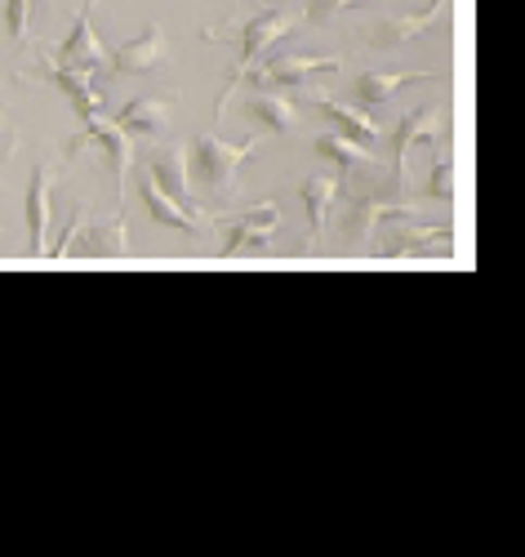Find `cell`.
Masks as SVG:
<instances>
[{
	"label": "cell",
	"instance_id": "6da1fadb",
	"mask_svg": "<svg viewBox=\"0 0 525 557\" xmlns=\"http://www.w3.org/2000/svg\"><path fill=\"white\" fill-rule=\"evenodd\" d=\"M254 152H259V138H250V144H223L218 134H197L187 144V170H192V183L210 201H223Z\"/></svg>",
	"mask_w": 525,
	"mask_h": 557
},
{
	"label": "cell",
	"instance_id": "7a4b0ae2",
	"mask_svg": "<svg viewBox=\"0 0 525 557\" xmlns=\"http://www.w3.org/2000/svg\"><path fill=\"white\" fill-rule=\"evenodd\" d=\"M299 23H308L303 14H295V10H263V14H254L250 23H246V32H241V50H236V63H232V72H227V89H223V99H218V112L227 108V99H232V89L241 85V76L272 50L276 40H285Z\"/></svg>",
	"mask_w": 525,
	"mask_h": 557
},
{
	"label": "cell",
	"instance_id": "3957f363",
	"mask_svg": "<svg viewBox=\"0 0 525 557\" xmlns=\"http://www.w3.org/2000/svg\"><path fill=\"white\" fill-rule=\"evenodd\" d=\"M218 223H223V232H227L218 259H232L236 250H246V246L267 250V246H272V237H276L280 210H276L272 201H263V206H250V210H241V214H227V219H218Z\"/></svg>",
	"mask_w": 525,
	"mask_h": 557
},
{
	"label": "cell",
	"instance_id": "277c9868",
	"mask_svg": "<svg viewBox=\"0 0 525 557\" xmlns=\"http://www.w3.org/2000/svg\"><path fill=\"white\" fill-rule=\"evenodd\" d=\"M80 144H93V148L103 152V161L112 165V178H116V201H125V183H129V165H134L129 134H125L116 121L93 116V121H85L80 138H72V148H80Z\"/></svg>",
	"mask_w": 525,
	"mask_h": 557
},
{
	"label": "cell",
	"instance_id": "5b68a950",
	"mask_svg": "<svg viewBox=\"0 0 525 557\" xmlns=\"http://www.w3.org/2000/svg\"><path fill=\"white\" fill-rule=\"evenodd\" d=\"M93 10H99V0H85V5H80V18H76L72 36L54 50V63H59V67L99 72V67L108 63V45L99 40V32H93Z\"/></svg>",
	"mask_w": 525,
	"mask_h": 557
},
{
	"label": "cell",
	"instance_id": "8992f818",
	"mask_svg": "<svg viewBox=\"0 0 525 557\" xmlns=\"http://www.w3.org/2000/svg\"><path fill=\"white\" fill-rule=\"evenodd\" d=\"M343 63L339 59H295V54H272L254 67V85L259 89H272V95H280V89H299L308 85L312 76H329L339 72Z\"/></svg>",
	"mask_w": 525,
	"mask_h": 557
},
{
	"label": "cell",
	"instance_id": "52a82bcc",
	"mask_svg": "<svg viewBox=\"0 0 525 557\" xmlns=\"http://www.w3.org/2000/svg\"><path fill=\"white\" fill-rule=\"evenodd\" d=\"M161 59H165V32L157 23H148L134 40L112 45L108 50V63H112L116 76H142V72L161 67Z\"/></svg>",
	"mask_w": 525,
	"mask_h": 557
},
{
	"label": "cell",
	"instance_id": "ba28073f",
	"mask_svg": "<svg viewBox=\"0 0 525 557\" xmlns=\"http://www.w3.org/2000/svg\"><path fill=\"white\" fill-rule=\"evenodd\" d=\"M446 5L450 0H427V5L418 10V14H401V18H384L374 27V50H401V45H410L414 36H427L437 23H441V14H446Z\"/></svg>",
	"mask_w": 525,
	"mask_h": 557
},
{
	"label": "cell",
	"instance_id": "9c48e42d",
	"mask_svg": "<svg viewBox=\"0 0 525 557\" xmlns=\"http://www.w3.org/2000/svg\"><path fill=\"white\" fill-rule=\"evenodd\" d=\"M27 250L50 259V165H36L27 183Z\"/></svg>",
	"mask_w": 525,
	"mask_h": 557
},
{
	"label": "cell",
	"instance_id": "30bf717a",
	"mask_svg": "<svg viewBox=\"0 0 525 557\" xmlns=\"http://www.w3.org/2000/svg\"><path fill=\"white\" fill-rule=\"evenodd\" d=\"M437 125H441V108H414V112H405L401 125L392 129V161H397V183H401V188L410 183L405 161H410L414 144H427V138L437 134Z\"/></svg>",
	"mask_w": 525,
	"mask_h": 557
},
{
	"label": "cell",
	"instance_id": "8fae6325",
	"mask_svg": "<svg viewBox=\"0 0 525 557\" xmlns=\"http://www.w3.org/2000/svg\"><path fill=\"white\" fill-rule=\"evenodd\" d=\"M148 174L161 183V188L187 206V210H197V193H192V170H187V148H157L148 157Z\"/></svg>",
	"mask_w": 525,
	"mask_h": 557
},
{
	"label": "cell",
	"instance_id": "7c38bea8",
	"mask_svg": "<svg viewBox=\"0 0 525 557\" xmlns=\"http://www.w3.org/2000/svg\"><path fill=\"white\" fill-rule=\"evenodd\" d=\"M45 76H50L63 95H67V103L76 108V116L80 121H93L103 112V89H99V81H93V72H76V67H59L54 59L45 63Z\"/></svg>",
	"mask_w": 525,
	"mask_h": 557
},
{
	"label": "cell",
	"instance_id": "4fadbf2b",
	"mask_svg": "<svg viewBox=\"0 0 525 557\" xmlns=\"http://www.w3.org/2000/svg\"><path fill=\"white\" fill-rule=\"evenodd\" d=\"M72 255L76 259H125L129 255V237H125V223H80L76 242H72ZM67 255V259H72Z\"/></svg>",
	"mask_w": 525,
	"mask_h": 557
},
{
	"label": "cell",
	"instance_id": "5bb4252c",
	"mask_svg": "<svg viewBox=\"0 0 525 557\" xmlns=\"http://www.w3.org/2000/svg\"><path fill=\"white\" fill-rule=\"evenodd\" d=\"M142 206H148V214H152V223H161V227H174V232H183V237H197L201 232V223H197V210H187V206H178L161 183L152 178V174H142Z\"/></svg>",
	"mask_w": 525,
	"mask_h": 557
},
{
	"label": "cell",
	"instance_id": "9a60e30c",
	"mask_svg": "<svg viewBox=\"0 0 525 557\" xmlns=\"http://www.w3.org/2000/svg\"><path fill=\"white\" fill-rule=\"evenodd\" d=\"M397 214H401V210L388 206L384 197H357V201H348V214H343V242L365 246L374 232H378V223H388V219H397Z\"/></svg>",
	"mask_w": 525,
	"mask_h": 557
},
{
	"label": "cell",
	"instance_id": "2e32d148",
	"mask_svg": "<svg viewBox=\"0 0 525 557\" xmlns=\"http://www.w3.org/2000/svg\"><path fill=\"white\" fill-rule=\"evenodd\" d=\"M170 112H174V103H170V99L142 95V99H134V103H125V108H121L116 125H121L129 138H142V134H161V129L170 125Z\"/></svg>",
	"mask_w": 525,
	"mask_h": 557
},
{
	"label": "cell",
	"instance_id": "e0dca14e",
	"mask_svg": "<svg viewBox=\"0 0 525 557\" xmlns=\"http://www.w3.org/2000/svg\"><path fill=\"white\" fill-rule=\"evenodd\" d=\"M316 108H321V116L334 125V134H343V138H352V144H361V148H374L378 144V125L361 112V108H348V103H334V99H316Z\"/></svg>",
	"mask_w": 525,
	"mask_h": 557
},
{
	"label": "cell",
	"instance_id": "ac0fdd59",
	"mask_svg": "<svg viewBox=\"0 0 525 557\" xmlns=\"http://www.w3.org/2000/svg\"><path fill=\"white\" fill-rule=\"evenodd\" d=\"M299 197H303V210H308V237L316 242L325 219H329L334 197H339V178H334V174H312V178L299 183Z\"/></svg>",
	"mask_w": 525,
	"mask_h": 557
},
{
	"label": "cell",
	"instance_id": "d6986e66",
	"mask_svg": "<svg viewBox=\"0 0 525 557\" xmlns=\"http://www.w3.org/2000/svg\"><path fill=\"white\" fill-rule=\"evenodd\" d=\"M410 81H433V76H427V72H370V76H361L352 85V99L361 108H384L397 89L410 85Z\"/></svg>",
	"mask_w": 525,
	"mask_h": 557
},
{
	"label": "cell",
	"instance_id": "ffe728a7",
	"mask_svg": "<svg viewBox=\"0 0 525 557\" xmlns=\"http://www.w3.org/2000/svg\"><path fill=\"white\" fill-rule=\"evenodd\" d=\"M246 112H250V121L259 129H272V134L295 129V103L285 95H272V89H259V95L246 103Z\"/></svg>",
	"mask_w": 525,
	"mask_h": 557
},
{
	"label": "cell",
	"instance_id": "44dd1931",
	"mask_svg": "<svg viewBox=\"0 0 525 557\" xmlns=\"http://www.w3.org/2000/svg\"><path fill=\"white\" fill-rule=\"evenodd\" d=\"M316 152H321L329 165H339V170H352V165H370V161H374L361 144H352V138H343V134H321V138H316Z\"/></svg>",
	"mask_w": 525,
	"mask_h": 557
},
{
	"label": "cell",
	"instance_id": "7402d4cb",
	"mask_svg": "<svg viewBox=\"0 0 525 557\" xmlns=\"http://www.w3.org/2000/svg\"><path fill=\"white\" fill-rule=\"evenodd\" d=\"M32 5H36V0H5V10H0V18H5V36H10V45H23V40H27Z\"/></svg>",
	"mask_w": 525,
	"mask_h": 557
},
{
	"label": "cell",
	"instance_id": "603a6c76",
	"mask_svg": "<svg viewBox=\"0 0 525 557\" xmlns=\"http://www.w3.org/2000/svg\"><path fill=\"white\" fill-rule=\"evenodd\" d=\"M454 161L441 152L437 157V165H433V178H427V197H433V201H454Z\"/></svg>",
	"mask_w": 525,
	"mask_h": 557
},
{
	"label": "cell",
	"instance_id": "cb8c5ba5",
	"mask_svg": "<svg viewBox=\"0 0 525 557\" xmlns=\"http://www.w3.org/2000/svg\"><path fill=\"white\" fill-rule=\"evenodd\" d=\"M352 5H361V0H308V23L312 27H325V23H334V18H339L343 10H352Z\"/></svg>",
	"mask_w": 525,
	"mask_h": 557
},
{
	"label": "cell",
	"instance_id": "d4e9b609",
	"mask_svg": "<svg viewBox=\"0 0 525 557\" xmlns=\"http://www.w3.org/2000/svg\"><path fill=\"white\" fill-rule=\"evenodd\" d=\"M80 223H85V210H76V214H72V223L63 227V237L54 242L50 259H67V255H72V242H76V232H80Z\"/></svg>",
	"mask_w": 525,
	"mask_h": 557
},
{
	"label": "cell",
	"instance_id": "484cf974",
	"mask_svg": "<svg viewBox=\"0 0 525 557\" xmlns=\"http://www.w3.org/2000/svg\"><path fill=\"white\" fill-rule=\"evenodd\" d=\"M0 125H5V116H0Z\"/></svg>",
	"mask_w": 525,
	"mask_h": 557
}]
</instances>
